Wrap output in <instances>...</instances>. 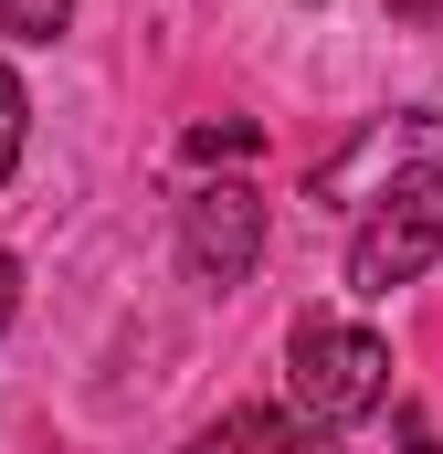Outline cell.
<instances>
[{"label":"cell","instance_id":"obj_6","mask_svg":"<svg viewBox=\"0 0 443 454\" xmlns=\"http://www.w3.org/2000/svg\"><path fill=\"white\" fill-rule=\"evenodd\" d=\"M21 137H32V96H21V74L0 64V180L21 169Z\"/></svg>","mask_w":443,"mask_h":454},{"label":"cell","instance_id":"obj_8","mask_svg":"<svg viewBox=\"0 0 443 454\" xmlns=\"http://www.w3.org/2000/svg\"><path fill=\"white\" fill-rule=\"evenodd\" d=\"M11 317H21V264L0 254V339H11Z\"/></svg>","mask_w":443,"mask_h":454},{"label":"cell","instance_id":"obj_3","mask_svg":"<svg viewBox=\"0 0 443 454\" xmlns=\"http://www.w3.org/2000/svg\"><path fill=\"white\" fill-rule=\"evenodd\" d=\"M180 264H190V286H243L253 264H264V191L253 180H201L190 201H180Z\"/></svg>","mask_w":443,"mask_h":454},{"label":"cell","instance_id":"obj_7","mask_svg":"<svg viewBox=\"0 0 443 454\" xmlns=\"http://www.w3.org/2000/svg\"><path fill=\"white\" fill-rule=\"evenodd\" d=\"M222 148L253 159V127H243V116H232V127H190V159H222Z\"/></svg>","mask_w":443,"mask_h":454},{"label":"cell","instance_id":"obj_2","mask_svg":"<svg viewBox=\"0 0 443 454\" xmlns=\"http://www.w3.org/2000/svg\"><path fill=\"white\" fill-rule=\"evenodd\" d=\"M423 264H443V159L401 169V180L380 191V212L348 232V286H359V296H391V286H412Z\"/></svg>","mask_w":443,"mask_h":454},{"label":"cell","instance_id":"obj_1","mask_svg":"<svg viewBox=\"0 0 443 454\" xmlns=\"http://www.w3.org/2000/svg\"><path fill=\"white\" fill-rule=\"evenodd\" d=\"M285 380H296L307 434H348V423H369V412L391 402V339L359 328V317H296Z\"/></svg>","mask_w":443,"mask_h":454},{"label":"cell","instance_id":"obj_4","mask_svg":"<svg viewBox=\"0 0 443 454\" xmlns=\"http://www.w3.org/2000/svg\"><path fill=\"white\" fill-rule=\"evenodd\" d=\"M190 454H307V434H296V412H222L190 434Z\"/></svg>","mask_w":443,"mask_h":454},{"label":"cell","instance_id":"obj_5","mask_svg":"<svg viewBox=\"0 0 443 454\" xmlns=\"http://www.w3.org/2000/svg\"><path fill=\"white\" fill-rule=\"evenodd\" d=\"M64 21H74V0H0L11 43H64Z\"/></svg>","mask_w":443,"mask_h":454}]
</instances>
